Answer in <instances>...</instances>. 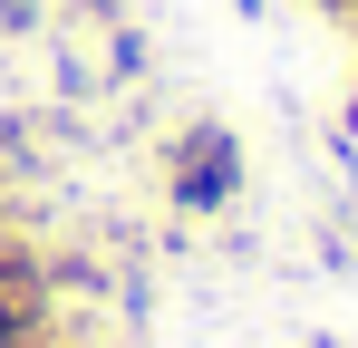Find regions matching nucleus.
Instances as JSON below:
<instances>
[{"label": "nucleus", "mask_w": 358, "mask_h": 348, "mask_svg": "<svg viewBox=\"0 0 358 348\" xmlns=\"http://www.w3.org/2000/svg\"><path fill=\"white\" fill-rule=\"evenodd\" d=\"M242 194V145H233V126H184L175 145H165V203L175 213H223Z\"/></svg>", "instance_id": "obj_1"}, {"label": "nucleus", "mask_w": 358, "mask_h": 348, "mask_svg": "<svg viewBox=\"0 0 358 348\" xmlns=\"http://www.w3.org/2000/svg\"><path fill=\"white\" fill-rule=\"evenodd\" d=\"M39 20V0H0V29H29Z\"/></svg>", "instance_id": "obj_2"}, {"label": "nucleus", "mask_w": 358, "mask_h": 348, "mask_svg": "<svg viewBox=\"0 0 358 348\" xmlns=\"http://www.w3.org/2000/svg\"><path fill=\"white\" fill-rule=\"evenodd\" d=\"M320 10H339V20H358V0H320Z\"/></svg>", "instance_id": "obj_3"}, {"label": "nucleus", "mask_w": 358, "mask_h": 348, "mask_svg": "<svg viewBox=\"0 0 358 348\" xmlns=\"http://www.w3.org/2000/svg\"><path fill=\"white\" fill-rule=\"evenodd\" d=\"M233 10H242V20H262V0H233Z\"/></svg>", "instance_id": "obj_4"}, {"label": "nucleus", "mask_w": 358, "mask_h": 348, "mask_svg": "<svg viewBox=\"0 0 358 348\" xmlns=\"http://www.w3.org/2000/svg\"><path fill=\"white\" fill-rule=\"evenodd\" d=\"M87 10H117V0H87Z\"/></svg>", "instance_id": "obj_5"}]
</instances>
